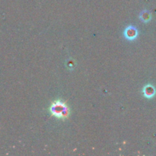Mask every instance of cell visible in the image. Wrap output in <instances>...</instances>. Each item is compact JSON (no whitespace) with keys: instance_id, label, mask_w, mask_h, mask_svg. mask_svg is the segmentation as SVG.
Listing matches in <instances>:
<instances>
[{"instance_id":"obj_1","label":"cell","mask_w":156,"mask_h":156,"mask_svg":"<svg viewBox=\"0 0 156 156\" xmlns=\"http://www.w3.org/2000/svg\"><path fill=\"white\" fill-rule=\"evenodd\" d=\"M52 115L58 119H66L69 115V108L65 102L61 101H55L50 108Z\"/></svg>"},{"instance_id":"obj_2","label":"cell","mask_w":156,"mask_h":156,"mask_svg":"<svg viewBox=\"0 0 156 156\" xmlns=\"http://www.w3.org/2000/svg\"><path fill=\"white\" fill-rule=\"evenodd\" d=\"M123 36L128 41H134L138 37V30L133 25H129L125 28Z\"/></svg>"},{"instance_id":"obj_3","label":"cell","mask_w":156,"mask_h":156,"mask_svg":"<svg viewBox=\"0 0 156 156\" xmlns=\"http://www.w3.org/2000/svg\"><path fill=\"white\" fill-rule=\"evenodd\" d=\"M143 96L146 98L150 99L154 98L156 94V89L155 86L153 85H151V84H147V85L143 87Z\"/></svg>"},{"instance_id":"obj_4","label":"cell","mask_w":156,"mask_h":156,"mask_svg":"<svg viewBox=\"0 0 156 156\" xmlns=\"http://www.w3.org/2000/svg\"><path fill=\"white\" fill-rule=\"evenodd\" d=\"M140 19L144 23H148L152 19V15L147 10H143L140 15Z\"/></svg>"}]
</instances>
